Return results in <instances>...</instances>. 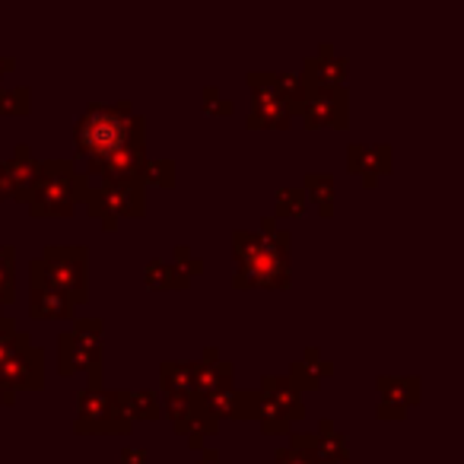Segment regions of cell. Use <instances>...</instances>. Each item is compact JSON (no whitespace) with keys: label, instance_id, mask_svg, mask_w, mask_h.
Wrapping results in <instances>:
<instances>
[{"label":"cell","instance_id":"4fadbf2b","mask_svg":"<svg viewBox=\"0 0 464 464\" xmlns=\"http://www.w3.org/2000/svg\"><path fill=\"white\" fill-rule=\"evenodd\" d=\"M200 404L207 407V413L217 420H255L258 417V404H261V394L258 392H248V388H223L217 394H207L200 398Z\"/></svg>","mask_w":464,"mask_h":464},{"label":"cell","instance_id":"5b68a950","mask_svg":"<svg viewBox=\"0 0 464 464\" xmlns=\"http://www.w3.org/2000/svg\"><path fill=\"white\" fill-rule=\"evenodd\" d=\"M29 284L58 290L73 305L90 299V252L86 246H45L42 258L29 265Z\"/></svg>","mask_w":464,"mask_h":464},{"label":"cell","instance_id":"9c48e42d","mask_svg":"<svg viewBox=\"0 0 464 464\" xmlns=\"http://www.w3.org/2000/svg\"><path fill=\"white\" fill-rule=\"evenodd\" d=\"M299 121L305 130H347L350 124V92L347 86H309L305 102L299 109Z\"/></svg>","mask_w":464,"mask_h":464},{"label":"cell","instance_id":"ba28073f","mask_svg":"<svg viewBox=\"0 0 464 464\" xmlns=\"http://www.w3.org/2000/svg\"><path fill=\"white\" fill-rule=\"evenodd\" d=\"M105 322L102 318H73V331L58 334V372L77 375L105 369Z\"/></svg>","mask_w":464,"mask_h":464},{"label":"cell","instance_id":"6da1fadb","mask_svg":"<svg viewBox=\"0 0 464 464\" xmlns=\"http://www.w3.org/2000/svg\"><path fill=\"white\" fill-rule=\"evenodd\" d=\"M80 160H105L128 147H147L143 134V115H137L130 102H92L83 109L77 128H73Z\"/></svg>","mask_w":464,"mask_h":464},{"label":"cell","instance_id":"f1b7e54d","mask_svg":"<svg viewBox=\"0 0 464 464\" xmlns=\"http://www.w3.org/2000/svg\"><path fill=\"white\" fill-rule=\"evenodd\" d=\"M258 236H261V242H267V246L274 248V252L290 255V248H293V236H290V229H284V226H280V219H274V217H261V229H258Z\"/></svg>","mask_w":464,"mask_h":464},{"label":"cell","instance_id":"3957f363","mask_svg":"<svg viewBox=\"0 0 464 464\" xmlns=\"http://www.w3.org/2000/svg\"><path fill=\"white\" fill-rule=\"evenodd\" d=\"M232 261H236V274H232V286L236 290H286L293 284L290 271V255L274 252L267 242H261L258 232H232Z\"/></svg>","mask_w":464,"mask_h":464},{"label":"cell","instance_id":"484cf974","mask_svg":"<svg viewBox=\"0 0 464 464\" xmlns=\"http://www.w3.org/2000/svg\"><path fill=\"white\" fill-rule=\"evenodd\" d=\"M274 90H277V96L290 105L293 115H299V109H303V102H305V92H309V86L303 83V77H299V73H290V71L274 73Z\"/></svg>","mask_w":464,"mask_h":464},{"label":"cell","instance_id":"7c38bea8","mask_svg":"<svg viewBox=\"0 0 464 464\" xmlns=\"http://www.w3.org/2000/svg\"><path fill=\"white\" fill-rule=\"evenodd\" d=\"M347 71H350V61L341 58L331 42H322L318 52L303 61V73L299 77H303L305 86H343Z\"/></svg>","mask_w":464,"mask_h":464},{"label":"cell","instance_id":"e0dca14e","mask_svg":"<svg viewBox=\"0 0 464 464\" xmlns=\"http://www.w3.org/2000/svg\"><path fill=\"white\" fill-rule=\"evenodd\" d=\"M172 426L194 451H204L207 439L219 430V420L210 417V413H207V407L200 404V398H198V401H194V407H191V413H188V417H181L179 423H172Z\"/></svg>","mask_w":464,"mask_h":464},{"label":"cell","instance_id":"8fae6325","mask_svg":"<svg viewBox=\"0 0 464 464\" xmlns=\"http://www.w3.org/2000/svg\"><path fill=\"white\" fill-rule=\"evenodd\" d=\"M290 449L309 451L315 464H343V461H350V445H347V439L337 432V426H334V420H331V417L318 420V432H312V436L293 432Z\"/></svg>","mask_w":464,"mask_h":464},{"label":"cell","instance_id":"277c9868","mask_svg":"<svg viewBox=\"0 0 464 464\" xmlns=\"http://www.w3.org/2000/svg\"><path fill=\"white\" fill-rule=\"evenodd\" d=\"M86 191H90V179L77 172L73 160H42L39 179L26 204L33 217H73Z\"/></svg>","mask_w":464,"mask_h":464},{"label":"cell","instance_id":"d590c367","mask_svg":"<svg viewBox=\"0 0 464 464\" xmlns=\"http://www.w3.org/2000/svg\"><path fill=\"white\" fill-rule=\"evenodd\" d=\"M204 111L207 115H232L236 111V102L232 99H226L223 92H219V86H204Z\"/></svg>","mask_w":464,"mask_h":464},{"label":"cell","instance_id":"30bf717a","mask_svg":"<svg viewBox=\"0 0 464 464\" xmlns=\"http://www.w3.org/2000/svg\"><path fill=\"white\" fill-rule=\"evenodd\" d=\"M248 90H252V109L246 124L252 130H286L293 124V111L274 90V73L252 71L248 73Z\"/></svg>","mask_w":464,"mask_h":464},{"label":"cell","instance_id":"8992f818","mask_svg":"<svg viewBox=\"0 0 464 464\" xmlns=\"http://www.w3.org/2000/svg\"><path fill=\"white\" fill-rule=\"evenodd\" d=\"M42 388H45V350L35 347L29 334L16 331L0 360V401L14 404L16 392H42Z\"/></svg>","mask_w":464,"mask_h":464},{"label":"cell","instance_id":"ffe728a7","mask_svg":"<svg viewBox=\"0 0 464 464\" xmlns=\"http://www.w3.org/2000/svg\"><path fill=\"white\" fill-rule=\"evenodd\" d=\"M258 394H261V398H267V401H274V404L286 407L293 420H303L305 417L303 398H299V394L290 388L286 375H265V379H261V392Z\"/></svg>","mask_w":464,"mask_h":464},{"label":"cell","instance_id":"9a60e30c","mask_svg":"<svg viewBox=\"0 0 464 464\" xmlns=\"http://www.w3.org/2000/svg\"><path fill=\"white\" fill-rule=\"evenodd\" d=\"M4 169H7V179H10V198H16V200L26 204L29 194H33L35 179H39L42 160H35L29 143H16L14 156L4 160Z\"/></svg>","mask_w":464,"mask_h":464},{"label":"cell","instance_id":"83f0119b","mask_svg":"<svg viewBox=\"0 0 464 464\" xmlns=\"http://www.w3.org/2000/svg\"><path fill=\"white\" fill-rule=\"evenodd\" d=\"M130 401V420H160L162 417V401L156 392L150 388H137V392H128Z\"/></svg>","mask_w":464,"mask_h":464},{"label":"cell","instance_id":"44dd1931","mask_svg":"<svg viewBox=\"0 0 464 464\" xmlns=\"http://www.w3.org/2000/svg\"><path fill=\"white\" fill-rule=\"evenodd\" d=\"M305 198H312V204H318V213L324 219L334 217V200H337V181L328 172H309L305 175Z\"/></svg>","mask_w":464,"mask_h":464},{"label":"cell","instance_id":"7bdbcfd3","mask_svg":"<svg viewBox=\"0 0 464 464\" xmlns=\"http://www.w3.org/2000/svg\"><path fill=\"white\" fill-rule=\"evenodd\" d=\"M16 71V58H0V80Z\"/></svg>","mask_w":464,"mask_h":464},{"label":"cell","instance_id":"7a4b0ae2","mask_svg":"<svg viewBox=\"0 0 464 464\" xmlns=\"http://www.w3.org/2000/svg\"><path fill=\"white\" fill-rule=\"evenodd\" d=\"M77 436H124L130 430V401L124 388H105V369L86 372V388L77 398Z\"/></svg>","mask_w":464,"mask_h":464},{"label":"cell","instance_id":"52a82bcc","mask_svg":"<svg viewBox=\"0 0 464 464\" xmlns=\"http://www.w3.org/2000/svg\"><path fill=\"white\" fill-rule=\"evenodd\" d=\"M147 185L143 181H102L86 191V213L102 223L105 232H115L121 219H137L147 213Z\"/></svg>","mask_w":464,"mask_h":464},{"label":"cell","instance_id":"f35d334b","mask_svg":"<svg viewBox=\"0 0 464 464\" xmlns=\"http://www.w3.org/2000/svg\"><path fill=\"white\" fill-rule=\"evenodd\" d=\"M118 464H150V451L143 445H124Z\"/></svg>","mask_w":464,"mask_h":464},{"label":"cell","instance_id":"b9f144b4","mask_svg":"<svg viewBox=\"0 0 464 464\" xmlns=\"http://www.w3.org/2000/svg\"><path fill=\"white\" fill-rule=\"evenodd\" d=\"M198 464H229V461H223L217 449H204V455H200V461H198Z\"/></svg>","mask_w":464,"mask_h":464},{"label":"cell","instance_id":"603a6c76","mask_svg":"<svg viewBox=\"0 0 464 464\" xmlns=\"http://www.w3.org/2000/svg\"><path fill=\"white\" fill-rule=\"evenodd\" d=\"M143 277H147L150 290H188V286H191V280H188L172 261H150Z\"/></svg>","mask_w":464,"mask_h":464},{"label":"cell","instance_id":"d6a6232c","mask_svg":"<svg viewBox=\"0 0 464 464\" xmlns=\"http://www.w3.org/2000/svg\"><path fill=\"white\" fill-rule=\"evenodd\" d=\"M286 382H290V388L296 394H303V392H318L322 388V382L315 379V375L309 372V369L303 366V362H290V372H286Z\"/></svg>","mask_w":464,"mask_h":464},{"label":"cell","instance_id":"d4e9b609","mask_svg":"<svg viewBox=\"0 0 464 464\" xmlns=\"http://www.w3.org/2000/svg\"><path fill=\"white\" fill-rule=\"evenodd\" d=\"M255 420H258L261 430H265L267 436H286V432H290V426H293L290 411H286V407H280V404H274V401H267V398H261L258 417H255Z\"/></svg>","mask_w":464,"mask_h":464},{"label":"cell","instance_id":"f6af8a7d","mask_svg":"<svg viewBox=\"0 0 464 464\" xmlns=\"http://www.w3.org/2000/svg\"><path fill=\"white\" fill-rule=\"evenodd\" d=\"M92 464H109V461H92Z\"/></svg>","mask_w":464,"mask_h":464},{"label":"cell","instance_id":"5bb4252c","mask_svg":"<svg viewBox=\"0 0 464 464\" xmlns=\"http://www.w3.org/2000/svg\"><path fill=\"white\" fill-rule=\"evenodd\" d=\"M347 169L360 175L366 188H375L382 175L392 172V147L388 143H350Z\"/></svg>","mask_w":464,"mask_h":464},{"label":"cell","instance_id":"cb8c5ba5","mask_svg":"<svg viewBox=\"0 0 464 464\" xmlns=\"http://www.w3.org/2000/svg\"><path fill=\"white\" fill-rule=\"evenodd\" d=\"M274 219H284V217H305L309 210V198H305L303 188H293V185H284L274 191Z\"/></svg>","mask_w":464,"mask_h":464},{"label":"cell","instance_id":"8d00e7d4","mask_svg":"<svg viewBox=\"0 0 464 464\" xmlns=\"http://www.w3.org/2000/svg\"><path fill=\"white\" fill-rule=\"evenodd\" d=\"M265 464H315V461H312L309 451L290 449V445H286V449H277V451H274V458H271V461H265Z\"/></svg>","mask_w":464,"mask_h":464},{"label":"cell","instance_id":"4dcf8cb0","mask_svg":"<svg viewBox=\"0 0 464 464\" xmlns=\"http://www.w3.org/2000/svg\"><path fill=\"white\" fill-rule=\"evenodd\" d=\"M162 185V188H175V160H147L143 169V185Z\"/></svg>","mask_w":464,"mask_h":464},{"label":"cell","instance_id":"4316f807","mask_svg":"<svg viewBox=\"0 0 464 464\" xmlns=\"http://www.w3.org/2000/svg\"><path fill=\"white\" fill-rule=\"evenodd\" d=\"M16 299V248L0 246V312Z\"/></svg>","mask_w":464,"mask_h":464},{"label":"cell","instance_id":"7402d4cb","mask_svg":"<svg viewBox=\"0 0 464 464\" xmlns=\"http://www.w3.org/2000/svg\"><path fill=\"white\" fill-rule=\"evenodd\" d=\"M194 385V362H160V388L162 394H191Z\"/></svg>","mask_w":464,"mask_h":464},{"label":"cell","instance_id":"74e56055","mask_svg":"<svg viewBox=\"0 0 464 464\" xmlns=\"http://www.w3.org/2000/svg\"><path fill=\"white\" fill-rule=\"evenodd\" d=\"M14 334H16V322L10 315H4V312H0V360H4V353H7Z\"/></svg>","mask_w":464,"mask_h":464},{"label":"cell","instance_id":"d6986e66","mask_svg":"<svg viewBox=\"0 0 464 464\" xmlns=\"http://www.w3.org/2000/svg\"><path fill=\"white\" fill-rule=\"evenodd\" d=\"M375 388L382 392V401L398 404L401 411L420 404V375H401V379H394V375H379Z\"/></svg>","mask_w":464,"mask_h":464},{"label":"cell","instance_id":"60d3db41","mask_svg":"<svg viewBox=\"0 0 464 464\" xmlns=\"http://www.w3.org/2000/svg\"><path fill=\"white\" fill-rule=\"evenodd\" d=\"M10 198V179H7V169H4V160H0V200Z\"/></svg>","mask_w":464,"mask_h":464},{"label":"cell","instance_id":"2e32d148","mask_svg":"<svg viewBox=\"0 0 464 464\" xmlns=\"http://www.w3.org/2000/svg\"><path fill=\"white\" fill-rule=\"evenodd\" d=\"M29 315L42 318V322H54V318H77V305L58 290L42 284H29Z\"/></svg>","mask_w":464,"mask_h":464},{"label":"cell","instance_id":"ab89813d","mask_svg":"<svg viewBox=\"0 0 464 464\" xmlns=\"http://www.w3.org/2000/svg\"><path fill=\"white\" fill-rule=\"evenodd\" d=\"M375 417H379V420H404L407 411H401L398 404H388V401H379V407H375Z\"/></svg>","mask_w":464,"mask_h":464},{"label":"cell","instance_id":"1f68e13d","mask_svg":"<svg viewBox=\"0 0 464 464\" xmlns=\"http://www.w3.org/2000/svg\"><path fill=\"white\" fill-rule=\"evenodd\" d=\"M172 265L179 267V271L185 274L188 280H191V277H200V274H204V261H200V258H194V252H191V248H188V246H181V242L172 248Z\"/></svg>","mask_w":464,"mask_h":464},{"label":"cell","instance_id":"e575fe53","mask_svg":"<svg viewBox=\"0 0 464 464\" xmlns=\"http://www.w3.org/2000/svg\"><path fill=\"white\" fill-rule=\"evenodd\" d=\"M299 362H303V366L309 369V372L315 375L318 382L331 379V375H334V362L324 360L322 350H318V347H305V353H303V360H299Z\"/></svg>","mask_w":464,"mask_h":464},{"label":"cell","instance_id":"836d02e7","mask_svg":"<svg viewBox=\"0 0 464 464\" xmlns=\"http://www.w3.org/2000/svg\"><path fill=\"white\" fill-rule=\"evenodd\" d=\"M194 394H162V413H166L172 423H179L181 417H188L194 407Z\"/></svg>","mask_w":464,"mask_h":464},{"label":"cell","instance_id":"ac0fdd59","mask_svg":"<svg viewBox=\"0 0 464 464\" xmlns=\"http://www.w3.org/2000/svg\"><path fill=\"white\" fill-rule=\"evenodd\" d=\"M232 375H236V366L229 360H217V362H194V385L191 394L194 398H207V394H217L223 388L232 385Z\"/></svg>","mask_w":464,"mask_h":464},{"label":"cell","instance_id":"f546056e","mask_svg":"<svg viewBox=\"0 0 464 464\" xmlns=\"http://www.w3.org/2000/svg\"><path fill=\"white\" fill-rule=\"evenodd\" d=\"M29 102H33L29 86H10V90L0 86V115H29Z\"/></svg>","mask_w":464,"mask_h":464},{"label":"cell","instance_id":"ee69618b","mask_svg":"<svg viewBox=\"0 0 464 464\" xmlns=\"http://www.w3.org/2000/svg\"><path fill=\"white\" fill-rule=\"evenodd\" d=\"M219 360V350L217 347H207L204 350V360H200V362H217Z\"/></svg>","mask_w":464,"mask_h":464}]
</instances>
